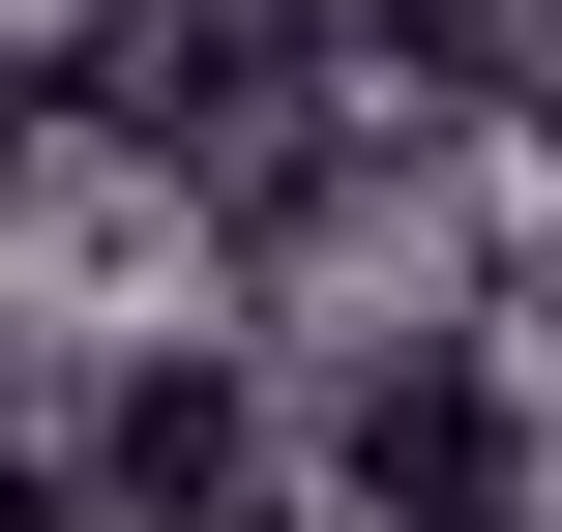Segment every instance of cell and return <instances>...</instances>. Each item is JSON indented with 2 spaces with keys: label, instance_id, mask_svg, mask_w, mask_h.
<instances>
[{
  "label": "cell",
  "instance_id": "6da1fadb",
  "mask_svg": "<svg viewBox=\"0 0 562 532\" xmlns=\"http://www.w3.org/2000/svg\"><path fill=\"white\" fill-rule=\"evenodd\" d=\"M356 503H385V532H533V415H504V355L356 385Z\"/></svg>",
  "mask_w": 562,
  "mask_h": 532
}]
</instances>
